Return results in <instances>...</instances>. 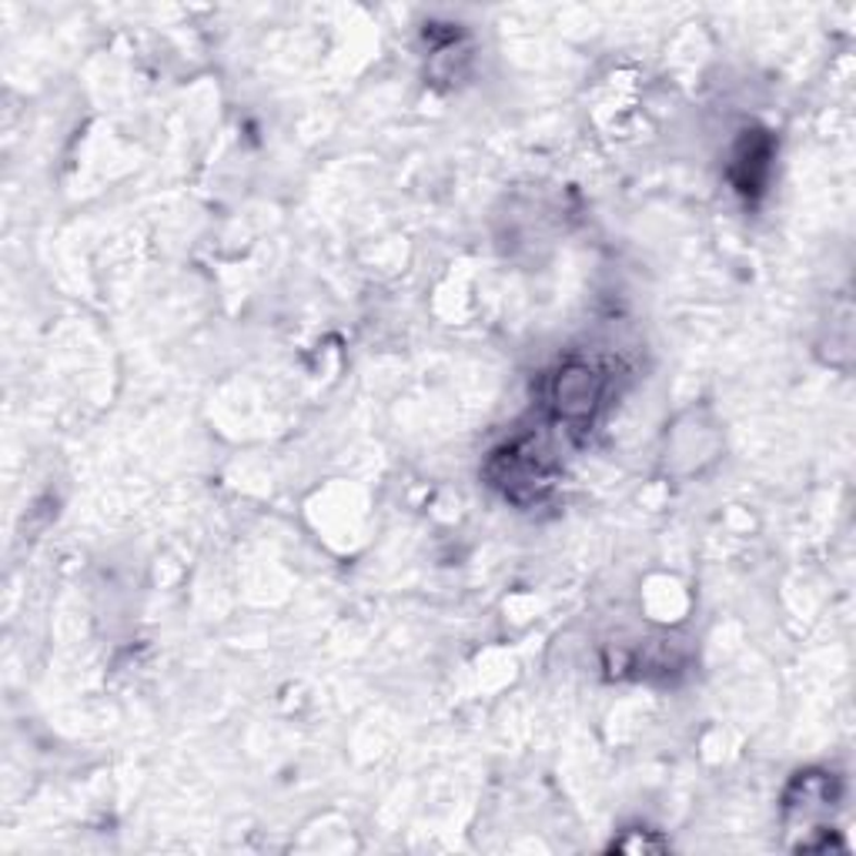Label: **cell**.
Wrapping results in <instances>:
<instances>
[{
  "mask_svg": "<svg viewBox=\"0 0 856 856\" xmlns=\"http://www.w3.org/2000/svg\"><path fill=\"white\" fill-rule=\"evenodd\" d=\"M602 399V378L592 365L568 362L552 382V408L565 425H586Z\"/></svg>",
  "mask_w": 856,
  "mask_h": 856,
  "instance_id": "6da1fadb",
  "label": "cell"
},
{
  "mask_svg": "<svg viewBox=\"0 0 856 856\" xmlns=\"http://www.w3.org/2000/svg\"><path fill=\"white\" fill-rule=\"evenodd\" d=\"M612 846L623 849V853H656V849H665V840H659L652 830H646L643 840H636V843L633 840H615Z\"/></svg>",
  "mask_w": 856,
  "mask_h": 856,
  "instance_id": "7a4b0ae2",
  "label": "cell"
}]
</instances>
